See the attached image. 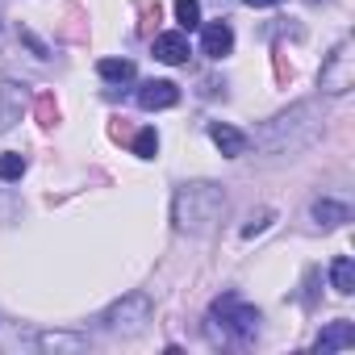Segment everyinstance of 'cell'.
<instances>
[{"label":"cell","mask_w":355,"mask_h":355,"mask_svg":"<svg viewBox=\"0 0 355 355\" xmlns=\"http://www.w3.org/2000/svg\"><path fill=\"white\" fill-rule=\"evenodd\" d=\"M226 214V193L218 184H184L171 201V218H175V230L184 234H209Z\"/></svg>","instance_id":"obj_1"},{"label":"cell","mask_w":355,"mask_h":355,"mask_svg":"<svg viewBox=\"0 0 355 355\" xmlns=\"http://www.w3.org/2000/svg\"><path fill=\"white\" fill-rule=\"evenodd\" d=\"M313 134H318V105H313V101H301V105H293L288 113H276V117L255 134V142H259V150L284 155V150L305 146Z\"/></svg>","instance_id":"obj_2"},{"label":"cell","mask_w":355,"mask_h":355,"mask_svg":"<svg viewBox=\"0 0 355 355\" xmlns=\"http://www.w3.org/2000/svg\"><path fill=\"white\" fill-rule=\"evenodd\" d=\"M209 322H222V338H234V343H247L259 334V309L247 305L239 293H226L214 301L209 309Z\"/></svg>","instance_id":"obj_3"},{"label":"cell","mask_w":355,"mask_h":355,"mask_svg":"<svg viewBox=\"0 0 355 355\" xmlns=\"http://www.w3.org/2000/svg\"><path fill=\"white\" fill-rule=\"evenodd\" d=\"M318 84H322V92H330V96H343V92L355 88V42H351V38H343V42L326 55V63H322V71H318Z\"/></svg>","instance_id":"obj_4"},{"label":"cell","mask_w":355,"mask_h":355,"mask_svg":"<svg viewBox=\"0 0 355 355\" xmlns=\"http://www.w3.org/2000/svg\"><path fill=\"white\" fill-rule=\"evenodd\" d=\"M101 322H105L113 334H138V330L150 322V297H146V293H125L117 305L105 309Z\"/></svg>","instance_id":"obj_5"},{"label":"cell","mask_w":355,"mask_h":355,"mask_svg":"<svg viewBox=\"0 0 355 355\" xmlns=\"http://www.w3.org/2000/svg\"><path fill=\"white\" fill-rule=\"evenodd\" d=\"M138 105H142L146 113L171 109V105H180V88H175L171 80H146V84L138 88Z\"/></svg>","instance_id":"obj_6"},{"label":"cell","mask_w":355,"mask_h":355,"mask_svg":"<svg viewBox=\"0 0 355 355\" xmlns=\"http://www.w3.org/2000/svg\"><path fill=\"white\" fill-rule=\"evenodd\" d=\"M230 51H234V30H230V21H209V26L201 30V55L226 59Z\"/></svg>","instance_id":"obj_7"},{"label":"cell","mask_w":355,"mask_h":355,"mask_svg":"<svg viewBox=\"0 0 355 355\" xmlns=\"http://www.w3.org/2000/svg\"><path fill=\"white\" fill-rule=\"evenodd\" d=\"M322 355H334V351H351L355 347V326L351 322H330L322 334H318V343H313Z\"/></svg>","instance_id":"obj_8"},{"label":"cell","mask_w":355,"mask_h":355,"mask_svg":"<svg viewBox=\"0 0 355 355\" xmlns=\"http://www.w3.org/2000/svg\"><path fill=\"white\" fill-rule=\"evenodd\" d=\"M155 59L159 63H189V38H184V30H171V34H159L155 38Z\"/></svg>","instance_id":"obj_9"},{"label":"cell","mask_w":355,"mask_h":355,"mask_svg":"<svg viewBox=\"0 0 355 355\" xmlns=\"http://www.w3.org/2000/svg\"><path fill=\"white\" fill-rule=\"evenodd\" d=\"M209 138L218 142V150H222L226 159H239V155H247V142H251L243 130H234V125H226V121H214V125H209Z\"/></svg>","instance_id":"obj_10"},{"label":"cell","mask_w":355,"mask_h":355,"mask_svg":"<svg viewBox=\"0 0 355 355\" xmlns=\"http://www.w3.org/2000/svg\"><path fill=\"white\" fill-rule=\"evenodd\" d=\"M330 288H334L338 297H351V293H355V259H351V255H338V259L330 263Z\"/></svg>","instance_id":"obj_11"},{"label":"cell","mask_w":355,"mask_h":355,"mask_svg":"<svg viewBox=\"0 0 355 355\" xmlns=\"http://www.w3.org/2000/svg\"><path fill=\"white\" fill-rule=\"evenodd\" d=\"M313 222L318 226H343V222H351V209L347 205H338V201H330V197H322V201H313Z\"/></svg>","instance_id":"obj_12"},{"label":"cell","mask_w":355,"mask_h":355,"mask_svg":"<svg viewBox=\"0 0 355 355\" xmlns=\"http://www.w3.org/2000/svg\"><path fill=\"white\" fill-rule=\"evenodd\" d=\"M13 121H21V92L17 84H0V130H9Z\"/></svg>","instance_id":"obj_13"},{"label":"cell","mask_w":355,"mask_h":355,"mask_svg":"<svg viewBox=\"0 0 355 355\" xmlns=\"http://www.w3.org/2000/svg\"><path fill=\"white\" fill-rule=\"evenodd\" d=\"M96 71H101V80H109V84H130V80H134V63H130V59H101Z\"/></svg>","instance_id":"obj_14"},{"label":"cell","mask_w":355,"mask_h":355,"mask_svg":"<svg viewBox=\"0 0 355 355\" xmlns=\"http://www.w3.org/2000/svg\"><path fill=\"white\" fill-rule=\"evenodd\" d=\"M175 21L184 30H197L201 26V0H175Z\"/></svg>","instance_id":"obj_15"},{"label":"cell","mask_w":355,"mask_h":355,"mask_svg":"<svg viewBox=\"0 0 355 355\" xmlns=\"http://www.w3.org/2000/svg\"><path fill=\"white\" fill-rule=\"evenodd\" d=\"M26 175V155L9 150V155H0V180H21Z\"/></svg>","instance_id":"obj_16"},{"label":"cell","mask_w":355,"mask_h":355,"mask_svg":"<svg viewBox=\"0 0 355 355\" xmlns=\"http://www.w3.org/2000/svg\"><path fill=\"white\" fill-rule=\"evenodd\" d=\"M38 343L51 351H84V338H76V334H42Z\"/></svg>","instance_id":"obj_17"},{"label":"cell","mask_w":355,"mask_h":355,"mask_svg":"<svg viewBox=\"0 0 355 355\" xmlns=\"http://www.w3.org/2000/svg\"><path fill=\"white\" fill-rule=\"evenodd\" d=\"M155 150H159V134H155V130H142V134L134 138V155H138V159H155Z\"/></svg>","instance_id":"obj_18"},{"label":"cell","mask_w":355,"mask_h":355,"mask_svg":"<svg viewBox=\"0 0 355 355\" xmlns=\"http://www.w3.org/2000/svg\"><path fill=\"white\" fill-rule=\"evenodd\" d=\"M243 5H251V9H272V5H284V0H243Z\"/></svg>","instance_id":"obj_19"},{"label":"cell","mask_w":355,"mask_h":355,"mask_svg":"<svg viewBox=\"0 0 355 355\" xmlns=\"http://www.w3.org/2000/svg\"><path fill=\"white\" fill-rule=\"evenodd\" d=\"M309 5H318V0H309Z\"/></svg>","instance_id":"obj_20"}]
</instances>
